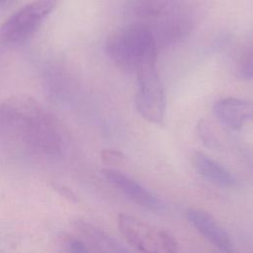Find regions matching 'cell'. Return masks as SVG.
I'll return each instance as SVG.
<instances>
[{"label":"cell","mask_w":253,"mask_h":253,"mask_svg":"<svg viewBox=\"0 0 253 253\" xmlns=\"http://www.w3.org/2000/svg\"><path fill=\"white\" fill-rule=\"evenodd\" d=\"M246 156H247V158H248V160L250 161V164H251V167H252V169H253V154L252 153H250L249 151H247V153H246Z\"/></svg>","instance_id":"obj_17"},{"label":"cell","mask_w":253,"mask_h":253,"mask_svg":"<svg viewBox=\"0 0 253 253\" xmlns=\"http://www.w3.org/2000/svg\"><path fill=\"white\" fill-rule=\"evenodd\" d=\"M0 123L36 151L56 155L65 144V131L57 119L36 99L17 95L0 106Z\"/></svg>","instance_id":"obj_1"},{"label":"cell","mask_w":253,"mask_h":253,"mask_svg":"<svg viewBox=\"0 0 253 253\" xmlns=\"http://www.w3.org/2000/svg\"><path fill=\"white\" fill-rule=\"evenodd\" d=\"M241 72L249 78H253V50L248 52L241 62Z\"/></svg>","instance_id":"obj_16"},{"label":"cell","mask_w":253,"mask_h":253,"mask_svg":"<svg viewBox=\"0 0 253 253\" xmlns=\"http://www.w3.org/2000/svg\"><path fill=\"white\" fill-rule=\"evenodd\" d=\"M213 113L223 126L238 130L253 119V104L244 99L226 97L214 103Z\"/></svg>","instance_id":"obj_9"},{"label":"cell","mask_w":253,"mask_h":253,"mask_svg":"<svg viewBox=\"0 0 253 253\" xmlns=\"http://www.w3.org/2000/svg\"><path fill=\"white\" fill-rule=\"evenodd\" d=\"M186 214L190 224L221 253H234L229 235L211 213L191 208Z\"/></svg>","instance_id":"obj_7"},{"label":"cell","mask_w":253,"mask_h":253,"mask_svg":"<svg viewBox=\"0 0 253 253\" xmlns=\"http://www.w3.org/2000/svg\"><path fill=\"white\" fill-rule=\"evenodd\" d=\"M102 174L106 180L134 204L152 211L161 209L162 206L157 197L125 173L113 168H105L102 170Z\"/></svg>","instance_id":"obj_8"},{"label":"cell","mask_w":253,"mask_h":253,"mask_svg":"<svg viewBox=\"0 0 253 253\" xmlns=\"http://www.w3.org/2000/svg\"><path fill=\"white\" fill-rule=\"evenodd\" d=\"M62 253H91L86 243L75 236L65 234L59 242Z\"/></svg>","instance_id":"obj_13"},{"label":"cell","mask_w":253,"mask_h":253,"mask_svg":"<svg viewBox=\"0 0 253 253\" xmlns=\"http://www.w3.org/2000/svg\"><path fill=\"white\" fill-rule=\"evenodd\" d=\"M76 228L83 236V241L93 253H131L113 236L97 226L83 220L76 222Z\"/></svg>","instance_id":"obj_10"},{"label":"cell","mask_w":253,"mask_h":253,"mask_svg":"<svg viewBox=\"0 0 253 253\" xmlns=\"http://www.w3.org/2000/svg\"><path fill=\"white\" fill-rule=\"evenodd\" d=\"M57 3L58 0H33L15 11L0 27V44L14 48L28 42Z\"/></svg>","instance_id":"obj_3"},{"label":"cell","mask_w":253,"mask_h":253,"mask_svg":"<svg viewBox=\"0 0 253 253\" xmlns=\"http://www.w3.org/2000/svg\"><path fill=\"white\" fill-rule=\"evenodd\" d=\"M136 74L137 88L134 97L136 111L145 121L161 125L164 122L166 101L156 60L142 64Z\"/></svg>","instance_id":"obj_4"},{"label":"cell","mask_w":253,"mask_h":253,"mask_svg":"<svg viewBox=\"0 0 253 253\" xmlns=\"http://www.w3.org/2000/svg\"><path fill=\"white\" fill-rule=\"evenodd\" d=\"M109 58L125 72H135L147 61L156 60L158 48L149 27L130 24L114 32L106 42Z\"/></svg>","instance_id":"obj_2"},{"label":"cell","mask_w":253,"mask_h":253,"mask_svg":"<svg viewBox=\"0 0 253 253\" xmlns=\"http://www.w3.org/2000/svg\"><path fill=\"white\" fill-rule=\"evenodd\" d=\"M152 31L157 48L168 47L184 40L193 30V18L185 12L164 13ZM160 16V17H161Z\"/></svg>","instance_id":"obj_6"},{"label":"cell","mask_w":253,"mask_h":253,"mask_svg":"<svg viewBox=\"0 0 253 253\" xmlns=\"http://www.w3.org/2000/svg\"><path fill=\"white\" fill-rule=\"evenodd\" d=\"M193 165L201 176L214 185L222 188H232L236 185V179L228 169L203 152L194 153Z\"/></svg>","instance_id":"obj_11"},{"label":"cell","mask_w":253,"mask_h":253,"mask_svg":"<svg viewBox=\"0 0 253 253\" xmlns=\"http://www.w3.org/2000/svg\"><path fill=\"white\" fill-rule=\"evenodd\" d=\"M197 132L201 140L210 148H219L220 142L205 120H200L197 125Z\"/></svg>","instance_id":"obj_14"},{"label":"cell","mask_w":253,"mask_h":253,"mask_svg":"<svg viewBox=\"0 0 253 253\" xmlns=\"http://www.w3.org/2000/svg\"><path fill=\"white\" fill-rule=\"evenodd\" d=\"M101 157L104 163L110 166L122 165L126 160V156L124 155V153L116 149H104L101 153Z\"/></svg>","instance_id":"obj_15"},{"label":"cell","mask_w":253,"mask_h":253,"mask_svg":"<svg viewBox=\"0 0 253 253\" xmlns=\"http://www.w3.org/2000/svg\"><path fill=\"white\" fill-rule=\"evenodd\" d=\"M182 0H134L133 11L136 16L144 19L158 18L170 11Z\"/></svg>","instance_id":"obj_12"},{"label":"cell","mask_w":253,"mask_h":253,"mask_svg":"<svg viewBox=\"0 0 253 253\" xmlns=\"http://www.w3.org/2000/svg\"><path fill=\"white\" fill-rule=\"evenodd\" d=\"M118 227L126 240L142 253H178L174 236L134 216L121 213Z\"/></svg>","instance_id":"obj_5"}]
</instances>
